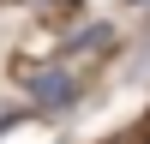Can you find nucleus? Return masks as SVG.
<instances>
[{"mask_svg":"<svg viewBox=\"0 0 150 144\" xmlns=\"http://www.w3.org/2000/svg\"><path fill=\"white\" fill-rule=\"evenodd\" d=\"M24 96H30L36 114H72V102H78V72H66V66H42V72H30Z\"/></svg>","mask_w":150,"mask_h":144,"instance_id":"1","label":"nucleus"},{"mask_svg":"<svg viewBox=\"0 0 150 144\" xmlns=\"http://www.w3.org/2000/svg\"><path fill=\"white\" fill-rule=\"evenodd\" d=\"M114 42V24H90V30H78L66 42V54H96V48H108Z\"/></svg>","mask_w":150,"mask_h":144,"instance_id":"2","label":"nucleus"},{"mask_svg":"<svg viewBox=\"0 0 150 144\" xmlns=\"http://www.w3.org/2000/svg\"><path fill=\"white\" fill-rule=\"evenodd\" d=\"M132 78H150V54H144V60H138V66H132Z\"/></svg>","mask_w":150,"mask_h":144,"instance_id":"3","label":"nucleus"},{"mask_svg":"<svg viewBox=\"0 0 150 144\" xmlns=\"http://www.w3.org/2000/svg\"><path fill=\"white\" fill-rule=\"evenodd\" d=\"M36 6H66V0H36Z\"/></svg>","mask_w":150,"mask_h":144,"instance_id":"4","label":"nucleus"},{"mask_svg":"<svg viewBox=\"0 0 150 144\" xmlns=\"http://www.w3.org/2000/svg\"><path fill=\"white\" fill-rule=\"evenodd\" d=\"M126 6H150V0H126Z\"/></svg>","mask_w":150,"mask_h":144,"instance_id":"5","label":"nucleus"}]
</instances>
